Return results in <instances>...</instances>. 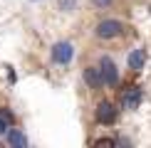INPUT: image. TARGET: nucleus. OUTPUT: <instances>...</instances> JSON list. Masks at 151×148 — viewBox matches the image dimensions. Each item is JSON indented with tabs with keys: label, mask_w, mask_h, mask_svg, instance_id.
Listing matches in <instances>:
<instances>
[{
	"label": "nucleus",
	"mask_w": 151,
	"mask_h": 148,
	"mask_svg": "<svg viewBox=\"0 0 151 148\" xmlns=\"http://www.w3.org/2000/svg\"><path fill=\"white\" fill-rule=\"evenodd\" d=\"M94 35H97L99 40H114V37L124 35V25L119 20H114V17H109V20H102L94 27Z\"/></svg>",
	"instance_id": "obj_1"
},
{
	"label": "nucleus",
	"mask_w": 151,
	"mask_h": 148,
	"mask_svg": "<svg viewBox=\"0 0 151 148\" xmlns=\"http://www.w3.org/2000/svg\"><path fill=\"white\" fill-rule=\"evenodd\" d=\"M97 67H99V72H102L104 86H116L119 84V69H116V64H114V59H111V57H102Z\"/></svg>",
	"instance_id": "obj_2"
},
{
	"label": "nucleus",
	"mask_w": 151,
	"mask_h": 148,
	"mask_svg": "<svg viewBox=\"0 0 151 148\" xmlns=\"http://www.w3.org/2000/svg\"><path fill=\"white\" fill-rule=\"evenodd\" d=\"M72 57H74L72 42H55V47H52V62L55 64H70Z\"/></svg>",
	"instance_id": "obj_3"
},
{
	"label": "nucleus",
	"mask_w": 151,
	"mask_h": 148,
	"mask_svg": "<svg viewBox=\"0 0 151 148\" xmlns=\"http://www.w3.org/2000/svg\"><path fill=\"white\" fill-rule=\"evenodd\" d=\"M97 121L99 123H104V126H111V123H116V119H119V111L114 109V104L111 101H102L97 106Z\"/></svg>",
	"instance_id": "obj_4"
},
{
	"label": "nucleus",
	"mask_w": 151,
	"mask_h": 148,
	"mask_svg": "<svg viewBox=\"0 0 151 148\" xmlns=\"http://www.w3.org/2000/svg\"><path fill=\"white\" fill-rule=\"evenodd\" d=\"M139 104H141V89L139 86H129V89L122 91V109L134 111V109H139Z\"/></svg>",
	"instance_id": "obj_5"
},
{
	"label": "nucleus",
	"mask_w": 151,
	"mask_h": 148,
	"mask_svg": "<svg viewBox=\"0 0 151 148\" xmlns=\"http://www.w3.org/2000/svg\"><path fill=\"white\" fill-rule=\"evenodd\" d=\"M82 77H84V84L89 86V89H102V86H104V82H102V72H99V67H84Z\"/></svg>",
	"instance_id": "obj_6"
},
{
	"label": "nucleus",
	"mask_w": 151,
	"mask_h": 148,
	"mask_svg": "<svg viewBox=\"0 0 151 148\" xmlns=\"http://www.w3.org/2000/svg\"><path fill=\"white\" fill-rule=\"evenodd\" d=\"M144 64H146V52H144L141 47H139V49H131V52H129V69L141 72Z\"/></svg>",
	"instance_id": "obj_7"
},
{
	"label": "nucleus",
	"mask_w": 151,
	"mask_h": 148,
	"mask_svg": "<svg viewBox=\"0 0 151 148\" xmlns=\"http://www.w3.org/2000/svg\"><path fill=\"white\" fill-rule=\"evenodd\" d=\"M5 141H8V146L12 148H25L27 146V138H25L22 131H17V128H8V133H5Z\"/></svg>",
	"instance_id": "obj_8"
},
{
	"label": "nucleus",
	"mask_w": 151,
	"mask_h": 148,
	"mask_svg": "<svg viewBox=\"0 0 151 148\" xmlns=\"http://www.w3.org/2000/svg\"><path fill=\"white\" fill-rule=\"evenodd\" d=\"M119 141H114V138H99V141H94V146H116Z\"/></svg>",
	"instance_id": "obj_9"
},
{
	"label": "nucleus",
	"mask_w": 151,
	"mask_h": 148,
	"mask_svg": "<svg viewBox=\"0 0 151 148\" xmlns=\"http://www.w3.org/2000/svg\"><path fill=\"white\" fill-rule=\"evenodd\" d=\"M111 3H114V0H92V5H94V8H102V10H104V8H109Z\"/></svg>",
	"instance_id": "obj_10"
},
{
	"label": "nucleus",
	"mask_w": 151,
	"mask_h": 148,
	"mask_svg": "<svg viewBox=\"0 0 151 148\" xmlns=\"http://www.w3.org/2000/svg\"><path fill=\"white\" fill-rule=\"evenodd\" d=\"M8 128H10V126H8V121H5L3 116H0V136H5V133H8Z\"/></svg>",
	"instance_id": "obj_11"
},
{
	"label": "nucleus",
	"mask_w": 151,
	"mask_h": 148,
	"mask_svg": "<svg viewBox=\"0 0 151 148\" xmlns=\"http://www.w3.org/2000/svg\"><path fill=\"white\" fill-rule=\"evenodd\" d=\"M0 116H3V119H5V121H8V123L12 121V114H10V111H8V109H5V111H0Z\"/></svg>",
	"instance_id": "obj_12"
},
{
	"label": "nucleus",
	"mask_w": 151,
	"mask_h": 148,
	"mask_svg": "<svg viewBox=\"0 0 151 148\" xmlns=\"http://www.w3.org/2000/svg\"><path fill=\"white\" fill-rule=\"evenodd\" d=\"M60 5H62V8H72L74 0H60Z\"/></svg>",
	"instance_id": "obj_13"
}]
</instances>
